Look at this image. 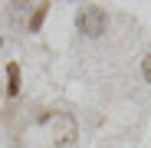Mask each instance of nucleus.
<instances>
[{"instance_id": "f257e3e1", "label": "nucleus", "mask_w": 151, "mask_h": 148, "mask_svg": "<svg viewBox=\"0 0 151 148\" xmlns=\"http://www.w3.org/2000/svg\"><path fill=\"white\" fill-rule=\"evenodd\" d=\"M76 23H79V30L86 36H102L105 27H109V13L92 4V7H82L79 13H76Z\"/></svg>"}, {"instance_id": "f03ea898", "label": "nucleus", "mask_w": 151, "mask_h": 148, "mask_svg": "<svg viewBox=\"0 0 151 148\" xmlns=\"http://www.w3.org/2000/svg\"><path fill=\"white\" fill-rule=\"evenodd\" d=\"M43 125H53V138H56V145L59 148H66V145H72L76 142V118L72 115H66V112H56V115H43Z\"/></svg>"}, {"instance_id": "7ed1b4c3", "label": "nucleus", "mask_w": 151, "mask_h": 148, "mask_svg": "<svg viewBox=\"0 0 151 148\" xmlns=\"http://www.w3.org/2000/svg\"><path fill=\"white\" fill-rule=\"evenodd\" d=\"M7 95L10 99L20 95V66L17 63H7Z\"/></svg>"}, {"instance_id": "20e7f679", "label": "nucleus", "mask_w": 151, "mask_h": 148, "mask_svg": "<svg viewBox=\"0 0 151 148\" xmlns=\"http://www.w3.org/2000/svg\"><path fill=\"white\" fill-rule=\"evenodd\" d=\"M46 13H49V4H40V7H36V13L30 17V33H40V27H43Z\"/></svg>"}, {"instance_id": "39448f33", "label": "nucleus", "mask_w": 151, "mask_h": 148, "mask_svg": "<svg viewBox=\"0 0 151 148\" xmlns=\"http://www.w3.org/2000/svg\"><path fill=\"white\" fill-rule=\"evenodd\" d=\"M141 72H145V79L151 82V53H148V56L141 59Z\"/></svg>"}, {"instance_id": "423d86ee", "label": "nucleus", "mask_w": 151, "mask_h": 148, "mask_svg": "<svg viewBox=\"0 0 151 148\" xmlns=\"http://www.w3.org/2000/svg\"><path fill=\"white\" fill-rule=\"evenodd\" d=\"M0 46H4V36H0Z\"/></svg>"}]
</instances>
